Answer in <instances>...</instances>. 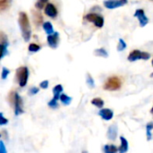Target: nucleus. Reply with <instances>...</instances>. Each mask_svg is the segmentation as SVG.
Segmentation results:
<instances>
[{
    "mask_svg": "<svg viewBox=\"0 0 153 153\" xmlns=\"http://www.w3.org/2000/svg\"><path fill=\"white\" fill-rule=\"evenodd\" d=\"M28 49L31 53H36L40 50V46H39L38 44H35V43H30L28 47Z\"/></svg>",
    "mask_w": 153,
    "mask_h": 153,
    "instance_id": "obj_23",
    "label": "nucleus"
},
{
    "mask_svg": "<svg viewBox=\"0 0 153 153\" xmlns=\"http://www.w3.org/2000/svg\"><path fill=\"white\" fill-rule=\"evenodd\" d=\"M84 18L88 22H92L98 28H102L103 25H104V18L101 15L98 14V13H87Z\"/></svg>",
    "mask_w": 153,
    "mask_h": 153,
    "instance_id": "obj_5",
    "label": "nucleus"
},
{
    "mask_svg": "<svg viewBox=\"0 0 153 153\" xmlns=\"http://www.w3.org/2000/svg\"><path fill=\"white\" fill-rule=\"evenodd\" d=\"M59 100H60V101L64 104V105H69L70 103H71V101H72V98L71 97H69V96H67L66 94H60V97H59Z\"/></svg>",
    "mask_w": 153,
    "mask_h": 153,
    "instance_id": "obj_20",
    "label": "nucleus"
},
{
    "mask_svg": "<svg viewBox=\"0 0 153 153\" xmlns=\"http://www.w3.org/2000/svg\"><path fill=\"white\" fill-rule=\"evenodd\" d=\"M122 86V81L117 76H112L108 78L104 84V90L109 91H115L121 88Z\"/></svg>",
    "mask_w": 153,
    "mask_h": 153,
    "instance_id": "obj_3",
    "label": "nucleus"
},
{
    "mask_svg": "<svg viewBox=\"0 0 153 153\" xmlns=\"http://www.w3.org/2000/svg\"><path fill=\"white\" fill-rule=\"evenodd\" d=\"M11 0H0V11L6 10L10 5Z\"/></svg>",
    "mask_w": 153,
    "mask_h": 153,
    "instance_id": "obj_24",
    "label": "nucleus"
},
{
    "mask_svg": "<svg viewBox=\"0 0 153 153\" xmlns=\"http://www.w3.org/2000/svg\"><path fill=\"white\" fill-rule=\"evenodd\" d=\"M151 54L148 53V52H143L141 50H138V49H134V51H132L127 59L128 61L130 62H135L137 60H149L151 58Z\"/></svg>",
    "mask_w": 153,
    "mask_h": 153,
    "instance_id": "obj_4",
    "label": "nucleus"
},
{
    "mask_svg": "<svg viewBox=\"0 0 153 153\" xmlns=\"http://www.w3.org/2000/svg\"><path fill=\"white\" fill-rule=\"evenodd\" d=\"M103 150H104V152L105 153H117L118 152V149L113 145V144H107L103 147Z\"/></svg>",
    "mask_w": 153,
    "mask_h": 153,
    "instance_id": "obj_18",
    "label": "nucleus"
},
{
    "mask_svg": "<svg viewBox=\"0 0 153 153\" xmlns=\"http://www.w3.org/2000/svg\"><path fill=\"white\" fill-rule=\"evenodd\" d=\"M48 0H38L37 3L35 4V7L37 9H43L45 7V5L48 4Z\"/></svg>",
    "mask_w": 153,
    "mask_h": 153,
    "instance_id": "obj_26",
    "label": "nucleus"
},
{
    "mask_svg": "<svg viewBox=\"0 0 153 153\" xmlns=\"http://www.w3.org/2000/svg\"><path fill=\"white\" fill-rule=\"evenodd\" d=\"M0 153H7L6 148L3 141H0Z\"/></svg>",
    "mask_w": 153,
    "mask_h": 153,
    "instance_id": "obj_33",
    "label": "nucleus"
},
{
    "mask_svg": "<svg viewBox=\"0 0 153 153\" xmlns=\"http://www.w3.org/2000/svg\"><path fill=\"white\" fill-rule=\"evenodd\" d=\"M32 17H33V22L35 23L36 26H40L42 24L43 22V18L42 15L40 14V13H39L38 11H32Z\"/></svg>",
    "mask_w": 153,
    "mask_h": 153,
    "instance_id": "obj_14",
    "label": "nucleus"
},
{
    "mask_svg": "<svg viewBox=\"0 0 153 153\" xmlns=\"http://www.w3.org/2000/svg\"><path fill=\"white\" fill-rule=\"evenodd\" d=\"M153 129V123L150 122L146 125V134H147V139L148 141L152 140V131Z\"/></svg>",
    "mask_w": 153,
    "mask_h": 153,
    "instance_id": "obj_21",
    "label": "nucleus"
},
{
    "mask_svg": "<svg viewBox=\"0 0 153 153\" xmlns=\"http://www.w3.org/2000/svg\"><path fill=\"white\" fill-rule=\"evenodd\" d=\"M44 12H45V14L46 15H48V17L53 18V19H55L57 16V14H58V12H57L56 7L55 6V4H53L51 3H48L45 5Z\"/></svg>",
    "mask_w": 153,
    "mask_h": 153,
    "instance_id": "obj_10",
    "label": "nucleus"
},
{
    "mask_svg": "<svg viewBox=\"0 0 153 153\" xmlns=\"http://www.w3.org/2000/svg\"><path fill=\"white\" fill-rule=\"evenodd\" d=\"M134 15V17H136L138 19L141 27H145L149 23V18L146 16V14L144 13V10L137 9Z\"/></svg>",
    "mask_w": 153,
    "mask_h": 153,
    "instance_id": "obj_7",
    "label": "nucleus"
},
{
    "mask_svg": "<svg viewBox=\"0 0 153 153\" xmlns=\"http://www.w3.org/2000/svg\"><path fill=\"white\" fill-rule=\"evenodd\" d=\"M0 137H1V135H0Z\"/></svg>",
    "mask_w": 153,
    "mask_h": 153,
    "instance_id": "obj_34",
    "label": "nucleus"
},
{
    "mask_svg": "<svg viewBox=\"0 0 153 153\" xmlns=\"http://www.w3.org/2000/svg\"><path fill=\"white\" fill-rule=\"evenodd\" d=\"M126 41L123 39H119V40H118V45H117V51H119V52H121V51H123V50H125L126 48Z\"/></svg>",
    "mask_w": 153,
    "mask_h": 153,
    "instance_id": "obj_25",
    "label": "nucleus"
},
{
    "mask_svg": "<svg viewBox=\"0 0 153 153\" xmlns=\"http://www.w3.org/2000/svg\"><path fill=\"white\" fill-rule=\"evenodd\" d=\"M18 23L21 29L22 36L24 39V41L28 42L30 39L31 37V29H30V23L29 17L25 12H20L19 17H18Z\"/></svg>",
    "mask_w": 153,
    "mask_h": 153,
    "instance_id": "obj_1",
    "label": "nucleus"
},
{
    "mask_svg": "<svg viewBox=\"0 0 153 153\" xmlns=\"http://www.w3.org/2000/svg\"><path fill=\"white\" fill-rule=\"evenodd\" d=\"M42 27H43L44 31L48 35L52 34L54 32V28H53V25L50 22H44L42 23Z\"/></svg>",
    "mask_w": 153,
    "mask_h": 153,
    "instance_id": "obj_16",
    "label": "nucleus"
},
{
    "mask_svg": "<svg viewBox=\"0 0 153 153\" xmlns=\"http://www.w3.org/2000/svg\"><path fill=\"white\" fill-rule=\"evenodd\" d=\"M16 79L18 80V83L19 86L23 88L24 86H26L27 82H28V79H29V69L27 66H21L19 68L16 69Z\"/></svg>",
    "mask_w": 153,
    "mask_h": 153,
    "instance_id": "obj_2",
    "label": "nucleus"
},
{
    "mask_svg": "<svg viewBox=\"0 0 153 153\" xmlns=\"http://www.w3.org/2000/svg\"><path fill=\"white\" fill-rule=\"evenodd\" d=\"M63 86L61 84H57L56 85L54 88H53V94H54V100H59V97H60V94L63 92Z\"/></svg>",
    "mask_w": 153,
    "mask_h": 153,
    "instance_id": "obj_15",
    "label": "nucleus"
},
{
    "mask_svg": "<svg viewBox=\"0 0 153 153\" xmlns=\"http://www.w3.org/2000/svg\"><path fill=\"white\" fill-rule=\"evenodd\" d=\"M8 124V119L4 117V114L0 112V126H4Z\"/></svg>",
    "mask_w": 153,
    "mask_h": 153,
    "instance_id": "obj_29",
    "label": "nucleus"
},
{
    "mask_svg": "<svg viewBox=\"0 0 153 153\" xmlns=\"http://www.w3.org/2000/svg\"><path fill=\"white\" fill-rule=\"evenodd\" d=\"M94 55L96 56H100V57H104V58H107L108 56V53L107 52V50L103 48H97L95 49L94 51Z\"/></svg>",
    "mask_w": 153,
    "mask_h": 153,
    "instance_id": "obj_17",
    "label": "nucleus"
},
{
    "mask_svg": "<svg viewBox=\"0 0 153 153\" xmlns=\"http://www.w3.org/2000/svg\"><path fill=\"white\" fill-rule=\"evenodd\" d=\"M6 47L7 46H5V45L0 44V60L4 56V55L6 53Z\"/></svg>",
    "mask_w": 153,
    "mask_h": 153,
    "instance_id": "obj_30",
    "label": "nucleus"
},
{
    "mask_svg": "<svg viewBox=\"0 0 153 153\" xmlns=\"http://www.w3.org/2000/svg\"><path fill=\"white\" fill-rule=\"evenodd\" d=\"M99 115L102 119H104L106 121H109L113 118L114 112H113V110H111L109 108H102L99 111Z\"/></svg>",
    "mask_w": 153,
    "mask_h": 153,
    "instance_id": "obj_11",
    "label": "nucleus"
},
{
    "mask_svg": "<svg viewBox=\"0 0 153 153\" xmlns=\"http://www.w3.org/2000/svg\"><path fill=\"white\" fill-rule=\"evenodd\" d=\"M91 104L99 108H102L103 106H104V100L100 98H94L92 100H91Z\"/></svg>",
    "mask_w": 153,
    "mask_h": 153,
    "instance_id": "obj_19",
    "label": "nucleus"
},
{
    "mask_svg": "<svg viewBox=\"0 0 153 153\" xmlns=\"http://www.w3.org/2000/svg\"><path fill=\"white\" fill-rule=\"evenodd\" d=\"M86 82H87V85H88L91 89H93V88L95 87L94 79L92 78V76H91L90 74H86Z\"/></svg>",
    "mask_w": 153,
    "mask_h": 153,
    "instance_id": "obj_22",
    "label": "nucleus"
},
{
    "mask_svg": "<svg viewBox=\"0 0 153 153\" xmlns=\"http://www.w3.org/2000/svg\"><path fill=\"white\" fill-rule=\"evenodd\" d=\"M48 107L49 108H56L57 107H58V103H57V100H54V99H52L48 103Z\"/></svg>",
    "mask_w": 153,
    "mask_h": 153,
    "instance_id": "obj_28",
    "label": "nucleus"
},
{
    "mask_svg": "<svg viewBox=\"0 0 153 153\" xmlns=\"http://www.w3.org/2000/svg\"><path fill=\"white\" fill-rule=\"evenodd\" d=\"M9 74H10V70L8 68H6V67H3L2 68V73H1V78L3 80H5Z\"/></svg>",
    "mask_w": 153,
    "mask_h": 153,
    "instance_id": "obj_27",
    "label": "nucleus"
},
{
    "mask_svg": "<svg viewBox=\"0 0 153 153\" xmlns=\"http://www.w3.org/2000/svg\"><path fill=\"white\" fill-rule=\"evenodd\" d=\"M13 107H14V115L15 116L22 115L24 112V110H23V102H22V99L21 98V96L17 92L13 93Z\"/></svg>",
    "mask_w": 153,
    "mask_h": 153,
    "instance_id": "obj_6",
    "label": "nucleus"
},
{
    "mask_svg": "<svg viewBox=\"0 0 153 153\" xmlns=\"http://www.w3.org/2000/svg\"><path fill=\"white\" fill-rule=\"evenodd\" d=\"M117 125H112L108 127V133H107V136L109 140H116L117 136Z\"/></svg>",
    "mask_w": 153,
    "mask_h": 153,
    "instance_id": "obj_12",
    "label": "nucleus"
},
{
    "mask_svg": "<svg viewBox=\"0 0 153 153\" xmlns=\"http://www.w3.org/2000/svg\"><path fill=\"white\" fill-rule=\"evenodd\" d=\"M128 0H106L104 5L108 9H116L126 4Z\"/></svg>",
    "mask_w": 153,
    "mask_h": 153,
    "instance_id": "obj_8",
    "label": "nucleus"
},
{
    "mask_svg": "<svg viewBox=\"0 0 153 153\" xmlns=\"http://www.w3.org/2000/svg\"><path fill=\"white\" fill-rule=\"evenodd\" d=\"M48 80H44V81H42L40 83H39V87L41 88V89H44V90H46V89H48Z\"/></svg>",
    "mask_w": 153,
    "mask_h": 153,
    "instance_id": "obj_32",
    "label": "nucleus"
},
{
    "mask_svg": "<svg viewBox=\"0 0 153 153\" xmlns=\"http://www.w3.org/2000/svg\"><path fill=\"white\" fill-rule=\"evenodd\" d=\"M120 141H121V145H120V147H119V149H118L119 153L127 152L128 147H129V144H128L127 140H126L124 136H120Z\"/></svg>",
    "mask_w": 153,
    "mask_h": 153,
    "instance_id": "obj_13",
    "label": "nucleus"
},
{
    "mask_svg": "<svg viewBox=\"0 0 153 153\" xmlns=\"http://www.w3.org/2000/svg\"><path fill=\"white\" fill-rule=\"evenodd\" d=\"M39 89L37 88V87H31L30 90H29V95H36L37 93H39Z\"/></svg>",
    "mask_w": 153,
    "mask_h": 153,
    "instance_id": "obj_31",
    "label": "nucleus"
},
{
    "mask_svg": "<svg viewBox=\"0 0 153 153\" xmlns=\"http://www.w3.org/2000/svg\"><path fill=\"white\" fill-rule=\"evenodd\" d=\"M48 44L51 48H56L59 44V33L57 31L53 32L52 34H49L47 38Z\"/></svg>",
    "mask_w": 153,
    "mask_h": 153,
    "instance_id": "obj_9",
    "label": "nucleus"
}]
</instances>
